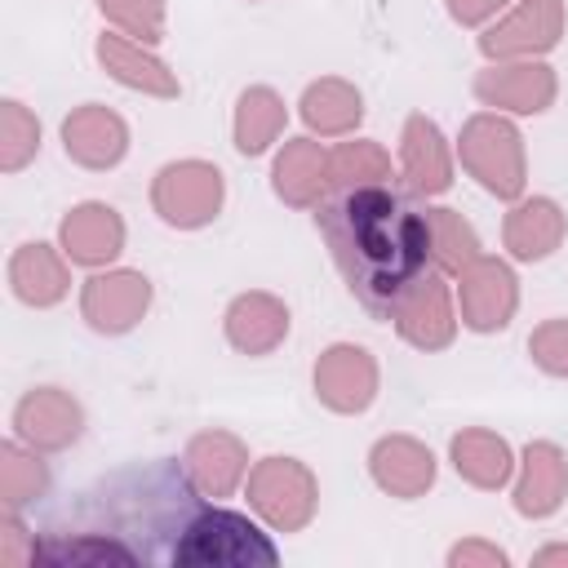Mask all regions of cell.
I'll list each match as a JSON object with an SVG mask.
<instances>
[{
	"label": "cell",
	"mask_w": 568,
	"mask_h": 568,
	"mask_svg": "<svg viewBox=\"0 0 568 568\" xmlns=\"http://www.w3.org/2000/svg\"><path fill=\"white\" fill-rule=\"evenodd\" d=\"M315 226L333 253L355 302L390 320L399 297L426 275L430 262V226L390 182L346 186L315 204Z\"/></svg>",
	"instance_id": "obj_1"
},
{
	"label": "cell",
	"mask_w": 568,
	"mask_h": 568,
	"mask_svg": "<svg viewBox=\"0 0 568 568\" xmlns=\"http://www.w3.org/2000/svg\"><path fill=\"white\" fill-rule=\"evenodd\" d=\"M280 550L275 541L244 515L235 510H222L217 501H200L182 532H178V546H173V559L169 564H209V568H253V564H275Z\"/></svg>",
	"instance_id": "obj_2"
},
{
	"label": "cell",
	"mask_w": 568,
	"mask_h": 568,
	"mask_svg": "<svg viewBox=\"0 0 568 568\" xmlns=\"http://www.w3.org/2000/svg\"><path fill=\"white\" fill-rule=\"evenodd\" d=\"M462 169L497 200H519L528 186V155L519 129L501 111H479L457 133Z\"/></svg>",
	"instance_id": "obj_3"
},
{
	"label": "cell",
	"mask_w": 568,
	"mask_h": 568,
	"mask_svg": "<svg viewBox=\"0 0 568 568\" xmlns=\"http://www.w3.org/2000/svg\"><path fill=\"white\" fill-rule=\"evenodd\" d=\"M248 506L271 532H302L315 519L320 484L306 462L297 457H262L248 466Z\"/></svg>",
	"instance_id": "obj_4"
},
{
	"label": "cell",
	"mask_w": 568,
	"mask_h": 568,
	"mask_svg": "<svg viewBox=\"0 0 568 568\" xmlns=\"http://www.w3.org/2000/svg\"><path fill=\"white\" fill-rule=\"evenodd\" d=\"M226 178L209 160H173L151 182V209L178 231H200L222 213Z\"/></svg>",
	"instance_id": "obj_5"
},
{
	"label": "cell",
	"mask_w": 568,
	"mask_h": 568,
	"mask_svg": "<svg viewBox=\"0 0 568 568\" xmlns=\"http://www.w3.org/2000/svg\"><path fill=\"white\" fill-rule=\"evenodd\" d=\"M564 36V0H519L506 18H497L479 36V53L488 62H519L541 58Z\"/></svg>",
	"instance_id": "obj_6"
},
{
	"label": "cell",
	"mask_w": 568,
	"mask_h": 568,
	"mask_svg": "<svg viewBox=\"0 0 568 568\" xmlns=\"http://www.w3.org/2000/svg\"><path fill=\"white\" fill-rule=\"evenodd\" d=\"M519 306V280L501 257H475L457 271V320L470 333H497Z\"/></svg>",
	"instance_id": "obj_7"
},
{
	"label": "cell",
	"mask_w": 568,
	"mask_h": 568,
	"mask_svg": "<svg viewBox=\"0 0 568 568\" xmlns=\"http://www.w3.org/2000/svg\"><path fill=\"white\" fill-rule=\"evenodd\" d=\"M151 306V280L142 271L115 266V271H93L80 288V315L93 333L120 337L129 333Z\"/></svg>",
	"instance_id": "obj_8"
},
{
	"label": "cell",
	"mask_w": 568,
	"mask_h": 568,
	"mask_svg": "<svg viewBox=\"0 0 568 568\" xmlns=\"http://www.w3.org/2000/svg\"><path fill=\"white\" fill-rule=\"evenodd\" d=\"M84 408L62 386H36L13 404V435L36 453H62L80 439Z\"/></svg>",
	"instance_id": "obj_9"
},
{
	"label": "cell",
	"mask_w": 568,
	"mask_h": 568,
	"mask_svg": "<svg viewBox=\"0 0 568 568\" xmlns=\"http://www.w3.org/2000/svg\"><path fill=\"white\" fill-rule=\"evenodd\" d=\"M555 71L541 58H519V62H488L475 75V98L493 111L510 115H541L555 102Z\"/></svg>",
	"instance_id": "obj_10"
},
{
	"label": "cell",
	"mask_w": 568,
	"mask_h": 568,
	"mask_svg": "<svg viewBox=\"0 0 568 568\" xmlns=\"http://www.w3.org/2000/svg\"><path fill=\"white\" fill-rule=\"evenodd\" d=\"M315 395L333 413H364L377 399V359L355 342H333L315 359Z\"/></svg>",
	"instance_id": "obj_11"
},
{
	"label": "cell",
	"mask_w": 568,
	"mask_h": 568,
	"mask_svg": "<svg viewBox=\"0 0 568 568\" xmlns=\"http://www.w3.org/2000/svg\"><path fill=\"white\" fill-rule=\"evenodd\" d=\"M182 470L200 497L222 501L248 479V448L231 430H200V435H191V444L182 453Z\"/></svg>",
	"instance_id": "obj_12"
},
{
	"label": "cell",
	"mask_w": 568,
	"mask_h": 568,
	"mask_svg": "<svg viewBox=\"0 0 568 568\" xmlns=\"http://www.w3.org/2000/svg\"><path fill=\"white\" fill-rule=\"evenodd\" d=\"M58 248L75 266L102 271L124 253V217L102 200H84L58 222Z\"/></svg>",
	"instance_id": "obj_13"
},
{
	"label": "cell",
	"mask_w": 568,
	"mask_h": 568,
	"mask_svg": "<svg viewBox=\"0 0 568 568\" xmlns=\"http://www.w3.org/2000/svg\"><path fill=\"white\" fill-rule=\"evenodd\" d=\"M62 151L80 169H115L129 151V124L102 102H84L62 120Z\"/></svg>",
	"instance_id": "obj_14"
},
{
	"label": "cell",
	"mask_w": 568,
	"mask_h": 568,
	"mask_svg": "<svg viewBox=\"0 0 568 568\" xmlns=\"http://www.w3.org/2000/svg\"><path fill=\"white\" fill-rule=\"evenodd\" d=\"M395 328L408 346L417 351H444L453 337H457V315H453V297H448V284L426 271L395 306Z\"/></svg>",
	"instance_id": "obj_15"
},
{
	"label": "cell",
	"mask_w": 568,
	"mask_h": 568,
	"mask_svg": "<svg viewBox=\"0 0 568 568\" xmlns=\"http://www.w3.org/2000/svg\"><path fill=\"white\" fill-rule=\"evenodd\" d=\"M399 178L413 195H444L453 186V151L430 115H408L399 133Z\"/></svg>",
	"instance_id": "obj_16"
},
{
	"label": "cell",
	"mask_w": 568,
	"mask_h": 568,
	"mask_svg": "<svg viewBox=\"0 0 568 568\" xmlns=\"http://www.w3.org/2000/svg\"><path fill=\"white\" fill-rule=\"evenodd\" d=\"M368 475L382 493L413 501V497H426L435 484V453L413 435H382L368 448Z\"/></svg>",
	"instance_id": "obj_17"
},
{
	"label": "cell",
	"mask_w": 568,
	"mask_h": 568,
	"mask_svg": "<svg viewBox=\"0 0 568 568\" xmlns=\"http://www.w3.org/2000/svg\"><path fill=\"white\" fill-rule=\"evenodd\" d=\"M93 53H98L102 71H106L115 84L133 89V93L178 98V89H182L178 75L169 71V62H160V58L151 53V44H142V40H133V36H124V31H102L98 44H93Z\"/></svg>",
	"instance_id": "obj_18"
},
{
	"label": "cell",
	"mask_w": 568,
	"mask_h": 568,
	"mask_svg": "<svg viewBox=\"0 0 568 568\" xmlns=\"http://www.w3.org/2000/svg\"><path fill=\"white\" fill-rule=\"evenodd\" d=\"M568 497V457L550 439H532L515 475V510L524 519H550Z\"/></svg>",
	"instance_id": "obj_19"
},
{
	"label": "cell",
	"mask_w": 568,
	"mask_h": 568,
	"mask_svg": "<svg viewBox=\"0 0 568 568\" xmlns=\"http://www.w3.org/2000/svg\"><path fill=\"white\" fill-rule=\"evenodd\" d=\"M67 253L44 244V240H31V244H18L13 257H9V288L22 306H58L67 293H71V271H67Z\"/></svg>",
	"instance_id": "obj_20"
},
{
	"label": "cell",
	"mask_w": 568,
	"mask_h": 568,
	"mask_svg": "<svg viewBox=\"0 0 568 568\" xmlns=\"http://www.w3.org/2000/svg\"><path fill=\"white\" fill-rule=\"evenodd\" d=\"M271 186L293 209H315L324 200L328 182V146L315 138H288L271 164Z\"/></svg>",
	"instance_id": "obj_21"
},
{
	"label": "cell",
	"mask_w": 568,
	"mask_h": 568,
	"mask_svg": "<svg viewBox=\"0 0 568 568\" xmlns=\"http://www.w3.org/2000/svg\"><path fill=\"white\" fill-rule=\"evenodd\" d=\"M564 231H568V217L550 195H532V200L519 195L506 213L501 240L515 262H546L564 244Z\"/></svg>",
	"instance_id": "obj_22"
},
{
	"label": "cell",
	"mask_w": 568,
	"mask_h": 568,
	"mask_svg": "<svg viewBox=\"0 0 568 568\" xmlns=\"http://www.w3.org/2000/svg\"><path fill=\"white\" fill-rule=\"evenodd\" d=\"M226 342L240 351V355H271L284 337H288V306L275 297V293H240L231 306H226Z\"/></svg>",
	"instance_id": "obj_23"
},
{
	"label": "cell",
	"mask_w": 568,
	"mask_h": 568,
	"mask_svg": "<svg viewBox=\"0 0 568 568\" xmlns=\"http://www.w3.org/2000/svg\"><path fill=\"white\" fill-rule=\"evenodd\" d=\"M448 462H453V470L466 479V484H475V488H506L510 484V475H515V453H510V444L501 439V435H493V430H484V426H466V430H457L453 435V444H448Z\"/></svg>",
	"instance_id": "obj_24"
},
{
	"label": "cell",
	"mask_w": 568,
	"mask_h": 568,
	"mask_svg": "<svg viewBox=\"0 0 568 568\" xmlns=\"http://www.w3.org/2000/svg\"><path fill=\"white\" fill-rule=\"evenodd\" d=\"M297 111H302V120H306L311 133H320V138H346L364 120V98H359V89L351 80L324 75V80H311L302 89Z\"/></svg>",
	"instance_id": "obj_25"
},
{
	"label": "cell",
	"mask_w": 568,
	"mask_h": 568,
	"mask_svg": "<svg viewBox=\"0 0 568 568\" xmlns=\"http://www.w3.org/2000/svg\"><path fill=\"white\" fill-rule=\"evenodd\" d=\"M284 124H288V106L275 89H266V84L244 89L240 102H235V124H231L235 151L240 155H266L280 142Z\"/></svg>",
	"instance_id": "obj_26"
},
{
	"label": "cell",
	"mask_w": 568,
	"mask_h": 568,
	"mask_svg": "<svg viewBox=\"0 0 568 568\" xmlns=\"http://www.w3.org/2000/svg\"><path fill=\"white\" fill-rule=\"evenodd\" d=\"M44 488H49L44 453L27 448L18 435L9 444H0V506L4 510H22L36 497H44Z\"/></svg>",
	"instance_id": "obj_27"
},
{
	"label": "cell",
	"mask_w": 568,
	"mask_h": 568,
	"mask_svg": "<svg viewBox=\"0 0 568 568\" xmlns=\"http://www.w3.org/2000/svg\"><path fill=\"white\" fill-rule=\"evenodd\" d=\"M426 226H430V262L439 271L457 275L462 266H470L479 257V235L457 209H448V204L426 209Z\"/></svg>",
	"instance_id": "obj_28"
},
{
	"label": "cell",
	"mask_w": 568,
	"mask_h": 568,
	"mask_svg": "<svg viewBox=\"0 0 568 568\" xmlns=\"http://www.w3.org/2000/svg\"><path fill=\"white\" fill-rule=\"evenodd\" d=\"M328 182H333V191L390 182V155H386V146L382 142H368V138H355V142L333 146L328 151Z\"/></svg>",
	"instance_id": "obj_29"
},
{
	"label": "cell",
	"mask_w": 568,
	"mask_h": 568,
	"mask_svg": "<svg viewBox=\"0 0 568 568\" xmlns=\"http://www.w3.org/2000/svg\"><path fill=\"white\" fill-rule=\"evenodd\" d=\"M36 155H40V120L18 98H4L0 102V169L18 173Z\"/></svg>",
	"instance_id": "obj_30"
},
{
	"label": "cell",
	"mask_w": 568,
	"mask_h": 568,
	"mask_svg": "<svg viewBox=\"0 0 568 568\" xmlns=\"http://www.w3.org/2000/svg\"><path fill=\"white\" fill-rule=\"evenodd\" d=\"M98 9L115 31L142 44H155L164 36V0H98Z\"/></svg>",
	"instance_id": "obj_31"
},
{
	"label": "cell",
	"mask_w": 568,
	"mask_h": 568,
	"mask_svg": "<svg viewBox=\"0 0 568 568\" xmlns=\"http://www.w3.org/2000/svg\"><path fill=\"white\" fill-rule=\"evenodd\" d=\"M528 355L541 373L550 377H568V320H546L532 328L528 337Z\"/></svg>",
	"instance_id": "obj_32"
},
{
	"label": "cell",
	"mask_w": 568,
	"mask_h": 568,
	"mask_svg": "<svg viewBox=\"0 0 568 568\" xmlns=\"http://www.w3.org/2000/svg\"><path fill=\"white\" fill-rule=\"evenodd\" d=\"M40 559V541L36 532L18 519V510H4L0 515V564L4 568H27Z\"/></svg>",
	"instance_id": "obj_33"
},
{
	"label": "cell",
	"mask_w": 568,
	"mask_h": 568,
	"mask_svg": "<svg viewBox=\"0 0 568 568\" xmlns=\"http://www.w3.org/2000/svg\"><path fill=\"white\" fill-rule=\"evenodd\" d=\"M448 564L453 568H506L510 555L497 546V541H479V537H466L448 550Z\"/></svg>",
	"instance_id": "obj_34"
},
{
	"label": "cell",
	"mask_w": 568,
	"mask_h": 568,
	"mask_svg": "<svg viewBox=\"0 0 568 568\" xmlns=\"http://www.w3.org/2000/svg\"><path fill=\"white\" fill-rule=\"evenodd\" d=\"M448 4V18L457 22V27H479V22H488L497 9H506L510 0H444Z\"/></svg>",
	"instance_id": "obj_35"
},
{
	"label": "cell",
	"mask_w": 568,
	"mask_h": 568,
	"mask_svg": "<svg viewBox=\"0 0 568 568\" xmlns=\"http://www.w3.org/2000/svg\"><path fill=\"white\" fill-rule=\"evenodd\" d=\"M532 564H568V546H564V541H555V546H541V550L532 555Z\"/></svg>",
	"instance_id": "obj_36"
}]
</instances>
